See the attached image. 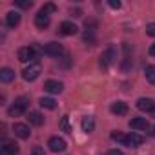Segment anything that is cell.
I'll list each match as a JSON object with an SVG mask.
<instances>
[{"mask_svg":"<svg viewBox=\"0 0 155 155\" xmlns=\"http://www.w3.org/2000/svg\"><path fill=\"white\" fill-rule=\"evenodd\" d=\"M28 119H29V122H31L33 126H42V124H44V117H42V113H38V111H29Z\"/></svg>","mask_w":155,"mask_h":155,"instance_id":"d6986e66","label":"cell"},{"mask_svg":"<svg viewBox=\"0 0 155 155\" xmlns=\"http://www.w3.org/2000/svg\"><path fill=\"white\" fill-rule=\"evenodd\" d=\"M60 130L66 131V133H71V126H69V117L68 115H64L60 119Z\"/></svg>","mask_w":155,"mask_h":155,"instance_id":"603a6c76","label":"cell"},{"mask_svg":"<svg viewBox=\"0 0 155 155\" xmlns=\"http://www.w3.org/2000/svg\"><path fill=\"white\" fill-rule=\"evenodd\" d=\"M110 111H111L113 115H126V113H128V104L122 102V101H117V102H113V104L110 106Z\"/></svg>","mask_w":155,"mask_h":155,"instance_id":"4fadbf2b","label":"cell"},{"mask_svg":"<svg viewBox=\"0 0 155 155\" xmlns=\"http://www.w3.org/2000/svg\"><path fill=\"white\" fill-rule=\"evenodd\" d=\"M15 79V71L13 69H9V68H2V69H0V81H2V82H11Z\"/></svg>","mask_w":155,"mask_h":155,"instance_id":"ac0fdd59","label":"cell"},{"mask_svg":"<svg viewBox=\"0 0 155 155\" xmlns=\"http://www.w3.org/2000/svg\"><path fill=\"white\" fill-rule=\"evenodd\" d=\"M42 49H44L46 55H51V57H60V55L64 53V48H62V44H58V42H48Z\"/></svg>","mask_w":155,"mask_h":155,"instance_id":"5b68a950","label":"cell"},{"mask_svg":"<svg viewBox=\"0 0 155 155\" xmlns=\"http://www.w3.org/2000/svg\"><path fill=\"white\" fill-rule=\"evenodd\" d=\"M82 130L86 131V133H91L93 130H95V119L91 117V115H86V117H82Z\"/></svg>","mask_w":155,"mask_h":155,"instance_id":"e0dca14e","label":"cell"},{"mask_svg":"<svg viewBox=\"0 0 155 155\" xmlns=\"http://www.w3.org/2000/svg\"><path fill=\"white\" fill-rule=\"evenodd\" d=\"M6 24H8L9 28H17V26L20 24V15H18L17 11H9V13L6 15Z\"/></svg>","mask_w":155,"mask_h":155,"instance_id":"2e32d148","label":"cell"},{"mask_svg":"<svg viewBox=\"0 0 155 155\" xmlns=\"http://www.w3.org/2000/svg\"><path fill=\"white\" fill-rule=\"evenodd\" d=\"M151 115H153V117H155V108H153V110H151Z\"/></svg>","mask_w":155,"mask_h":155,"instance_id":"1f68e13d","label":"cell"},{"mask_svg":"<svg viewBox=\"0 0 155 155\" xmlns=\"http://www.w3.org/2000/svg\"><path fill=\"white\" fill-rule=\"evenodd\" d=\"M31 155H46V153H44V148L42 146H33L31 148Z\"/></svg>","mask_w":155,"mask_h":155,"instance_id":"4316f807","label":"cell"},{"mask_svg":"<svg viewBox=\"0 0 155 155\" xmlns=\"http://www.w3.org/2000/svg\"><path fill=\"white\" fill-rule=\"evenodd\" d=\"M150 55H151V57H155V44H151V46H150Z\"/></svg>","mask_w":155,"mask_h":155,"instance_id":"4dcf8cb0","label":"cell"},{"mask_svg":"<svg viewBox=\"0 0 155 155\" xmlns=\"http://www.w3.org/2000/svg\"><path fill=\"white\" fill-rule=\"evenodd\" d=\"M77 31H79V28H77L73 22H62L58 26V33L64 35V37H73V35H77Z\"/></svg>","mask_w":155,"mask_h":155,"instance_id":"52a82bcc","label":"cell"},{"mask_svg":"<svg viewBox=\"0 0 155 155\" xmlns=\"http://www.w3.org/2000/svg\"><path fill=\"white\" fill-rule=\"evenodd\" d=\"M115 58H117L115 49H113V46H110V48L106 49V53H102V57H101V66H102V68H108L110 64L115 62Z\"/></svg>","mask_w":155,"mask_h":155,"instance_id":"ba28073f","label":"cell"},{"mask_svg":"<svg viewBox=\"0 0 155 155\" xmlns=\"http://www.w3.org/2000/svg\"><path fill=\"white\" fill-rule=\"evenodd\" d=\"M44 90H46L48 93L58 95V93H62V90H64V84H62V82H58V81H46V84H44Z\"/></svg>","mask_w":155,"mask_h":155,"instance_id":"30bf717a","label":"cell"},{"mask_svg":"<svg viewBox=\"0 0 155 155\" xmlns=\"http://www.w3.org/2000/svg\"><path fill=\"white\" fill-rule=\"evenodd\" d=\"M18 150L20 148L15 140H2V144H0V155H17Z\"/></svg>","mask_w":155,"mask_h":155,"instance_id":"3957f363","label":"cell"},{"mask_svg":"<svg viewBox=\"0 0 155 155\" xmlns=\"http://www.w3.org/2000/svg\"><path fill=\"white\" fill-rule=\"evenodd\" d=\"M42 13H46V15H51V13H55L57 11V6L55 4H51V2H48V4H44L42 6V9H40Z\"/></svg>","mask_w":155,"mask_h":155,"instance_id":"cb8c5ba5","label":"cell"},{"mask_svg":"<svg viewBox=\"0 0 155 155\" xmlns=\"http://www.w3.org/2000/svg\"><path fill=\"white\" fill-rule=\"evenodd\" d=\"M38 104H40L42 108H46V110H55V108H57V102H55V99H51V97H42V99L38 101Z\"/></svg>","mask_w":155,"mask_h":155,"instance_id":"ffe728a7","label":"cell"},{"mask_svg":"<svg viewBox=\"0 0 155 155\" xmlns=\"http://www.w3.org/2000/svg\"><path fill=\"white\" fill-rule=\"evenodd\" d=\"M13 131H15V135L20 137V139H28V137L31 135L29 126H28V124H22V122H17V124L13 126Z\"/></svg>","mask_w":155,"mask_h":155,"instance_id":"7c38bea8","label":"cell"},{"mask_svg":"<svg viewBox=\"0 0 155 155\" xmlns=\"http://www.w3.org/2000/svg\"><path fill=\"white\" fill-rule=\"evenodd\" d=\"M108 6H110V8H113V9H119V8H120V2H119V0H110Z\"/></svg>","mask_w":155,"mask_h":155,"instance_id":"83f0119b","label":"cell"},{"mask_svg":"<svg viewBox=\"0 0 155 155\" xmlns=\"http://www.w3.org/2000/svg\"><path fill=\"white\" fill-rule=\"evenodd\" d=\"M130 128L135 130V131H146L150 128V124H148V120L144 117H135V119L130 120Z\"/></svg>","mask_w":155,"mask_h":155,"instance_id":"9c48e42d","label":"cell"},{"mask_svg":"<svg viewBox=\"0 0 155 155\" xmlns=\"http://www.w3.org/2000/svg\"><path fill=\"white\" fill-rule=\"evenodd\" d=\"M28 99L26 97H20V99H17L15 101V104L8 110V113H9V117H20L22 113H26V110H28Z\"/></svg>","mask_w":155,"mask_h":155,"instance_id":"6da1fadb","label":"cell"},{"mask_svg":"<svg viewBox=\"0 0 155 155\" xmlns=\"http://www.w3.org/2000/svg\"><path fill=\"white\" fill-rule=\"evenodd\" d=\"M71 17H75V18H79V17H82V11L77 8V9H71Z\"/></svg>","mask_w":155,"mask_h":155,"instance_id":"f1b7e54d","label":"cell"},{"mask_svg":"<svg viewBox=\"0 0 155 155\" xmlns=\"http://www.w3.org/2000/svg\"><path fill=\"white\" fill-rule=\"evenodd\" d=\"M111 139L113 140H117V142H120V144H124L126 146V139H128V135H124L122 131H111Z\"/></svg>","mask_w":155,"mask_h":155,"instance_id":"7402d4cb","label":"cell"},{"mask_svg":"<svg viewBox=\"0 0 155 155\" xmlns=\"http://www.w3.org/2000/svg\"><path fill=\"white\" fill-rule=\"evenodd\" d=\"M20 9H29L31 6H33V2H31V0H17V2H15Z\"/></svg>","mask_w":155,"mask_h":155,"instance_id":"d4e9b609","label":"cell"},{"mask_svg":"<svg viewBox=\"0 0 155 155\" xmlns=\"http://www.w3.org/2000/svg\"><path fill=\"white\" fill-rule=\"evenodd\" d=\"M48 146H49V150L53 151V153H60V151H64L66 150V140L62 139V137H51L49 139V142H48Z\"/></svg>","mask_w":155,"mask_h":155,"instance_id":"8992f818","label":"cell"},{"mask_svg":"<svg viewBox=\"0 0 155 155\" xmlns=\"http://www.w3.org/2000/svg\"><path fill=\"white\" fill-rule=\"evenodd\" d=\"M35 26H37L38 29L48 28V26H49V15H46V13L38 11V15H35Z\"/></svg>","mask_w":155,"mask_h":155,"instance_id":"5bb4252c","label":"cell"},{"mask_svg":"<svg viewBox=\"0 0 155 155\" xmlns=\"http://www.w3.org/2000/svg\"><path fill=\"white\" fill-rule=\"evenodd\" d=\"M38 75H40V64H29V68H24L22 69V79L28 81V82H33L38 79Z\"/></svg>","mask_w":155,"mask_h":155,"instance_id":"7a4b0ae2","label":"cell"},{"mask_svg":"<svg viewBox=\"0 0 155 155\" xmlns=\"http://www.w3.org/2000/svg\"><path fill=\"white\" fill-rule=\"evenodd\" d=\"M142 140H144V139H142L139 133L131 131V133L128 135V139H126V146H128V148H137V146L142 144Z\"/></svg>","mask_w":155,"mask_h":155,"instance_id":"9a60e30c","label":"cell"},{"mask_svg":"<svg viewBox=\"0 0 155 155\" xmlns=\"http://www.w3.org/2000/svg\"><path fill=\"white\" fill-rule=\"evenodd\" d=\"M146 81L150 84H155V66H146Z\"/></svg>","mask_w":155,"mask_h":155,"instance_id":"44dd1931","label":"cell"},{"mask_svg":"<svg viewBox=\"0 0 155 155\" xmlns=\"http://www.w3.org/2000/svg\"><path fill=\"white\" fill-rule=\"evenodd\" d=\"M137 108H139L140 111H150V113H151V110L155 108V101L150 99V97H140V99L137 101Z\"/></svg>","mask_w":155,"mask_h":155,"instance_id":"8fae6325","label":"cell"},{"mask_svg":"<svg viewBox=\"0 0 155 155\" xmlns=\"http://www.w3.org/2000/svg\"><path fill=\"white\" fill-rule=\"evenodd\" d=\"M17 57H18L20 62H31V60L37 57V51L33 49V46H26V48H20V49H18Z\"/></svg>","mask_w":155,"mask_h":155,"instance_id":"277c9868","label":"cell"},{"mask_svg":"<svg viewBox=\"0 0 155 155\" xmlns=\"http://www.w3.org/2000/svg\"><path fill=\"white\" fill-rule=\"evenodd\" d=\"M151 135H153V137H155V128H153V130H151Z\"/></svg>","mask_w":155,"mask_h":155,"instance_id":"d6a6232c","label":"cell"},{"mask_svg":"<svg viewBox=\"0 0 155 155\" xmlns=\"http://www.w3.org/2000/svg\"><path fill=\"white\" fill-rule=\"evenodd\" d=\"M106 155H122V151H120V150H117V148H115V150H110V151H108V153H106Z\"/></svg>","mask_w":155,"mask_h":155,"instance_id":"f546056e","label":"cell"},{"mask_svg":"<svg viewBox=\"0 0 155 155\" xmlns=\"http://www.w3.org/2000/svg\"><path fill=\"white\" fill-rule=\"evenodd\" d=\"M146 35L155 37V22H151V24H148V26H146Z\"/></svg>","mask_w":155,"mask_h":155,"instance_id":"484cf974","label":"cell"}]
</instances>
